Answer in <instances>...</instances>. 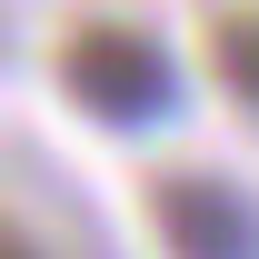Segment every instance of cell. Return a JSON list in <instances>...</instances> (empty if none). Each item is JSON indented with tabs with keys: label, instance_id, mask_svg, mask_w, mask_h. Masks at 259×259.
Segmentation results:
<instances>
[{
	"label": "cell",
	"instance_id": "2",
	"mask_svg": "<svg viewBox=\"0 0 259 259\" xmlns=\"http://www.w3.org/2000/svg\"><path fill=\"white\" fill-rule=\"evenodd\" d=\"M150 229L169 259H259V209L220 169H160L150 180Z\"/></svg>",
	"mask_w": 259,
	"mask_h": 259
},
{
	"label": "cell",
	"instance_id": "1",
	"mask_svg": "<svg viewBox=\"0 0 259 259\" xmlns=\"http://www.w3.org/2000/svg\"><path fill=\"white\" fill-rule=\"evenodd\" d=\"M60 90L90 110L100 130H150L169 120V100H180V70L150 30H130V20H80L60 40Z\"/></svg>",
	"mask_w": 259,
	"mask_h": 259
},
{
	"label": "cell",
	"instance_id": "4",
	"mask_svg": "<svg viewBox=\"0 0 259 259\" xmlns=\"http://www.w3.org/2000/svg\"><path fill=\"white\" fill-rule=\"evenodd\" d=\"M0 259H50V249H40V239H30L20 220H0Z\"/></svg>",
	"mask_w": 259,
	"mask_h": 259
},
{
	"label": "cell",
	"instance_id": "3",
	"mask_svg": "<svg viewBox=\"0 0 259 259\" xmlns=\"http://www.w3.org/2000/svg\"><path fill=\"white\" fill-rule=\"evenodd\" d=\"M209 70L229 80L239 110H259V10H229L220 30H209Z\"/></svg>",
	"mask_w": 259,
	"mask_h": 259
}]
</instances>
